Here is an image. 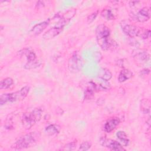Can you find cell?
<instances>
[{
  "label": "cell",
  "mask_w": 151,
  "mask_h": 151,
  "mask_svg": "<svg viewBox=\"0 0 151 151\" xmlns=\"http://www.w3.org/2000/svg\"><path fill=\"white\" fill-rule=\"evenodd\" d=\"M96 37L97 44L104 51L114 50L118 47L116 41L110 37V29L103 24L96 27Z\"/></svg>",
  "instance_id": "1"
},
{
  "label": "cell",
  "mask_w": 151,
  "mask_h": 151,
  "mask_svg": "<svg viewBox=\"0 0 151 151\" xmlns=\"http://www.w3.org/2000/svg\"><path fill=\"white\" fill-rule=\"evenodd\" d=\"M42 112V108L38 107L35 108L31 112L24 113L21 119V123L24 128L27 130L31 129L36 123L41 120Z\"/></svg>",
  "instance_id": "2"
},
{
  "label": "cell",
  "mask_w": 151,
  "mask_h": 151,
  "mask_svg": "<svg viewBox=\"0 0 151 151\" xmlns=\"http://www.w3.org/2000/svg\"><path fill=\"white\" fill-rule=\"evenodd\" d=\"M29 91V87L25 86L15 92L2 94L0 97V104L3 105L7 103L21 101L27 97Z\"/></svg>",
  "instance_id": "3"
},
{
  "label": "cell",
  "mask_w": 151,
  "mask_h": 151,
  "mask_svg": "<svg viewBox=\"0 0 151 151\" xmlns=\"http://www.w3.org/2000/svg\"><path fill=\"white\" fill-rule=\"evenodd\" d=\"M38 135L35 133H29L20 137L11 146L15 150L27 149L34 145L37 140Z\"/></svg>",
  "instance_id": "4"
},
{
  "label": "cell",
  "mask_w": 151,
  "mask_h": 151,
  "mask_svg": "<svg viewBox=\"0 0 151 151\" xmlns=\"http://www.w3.org/2000/svg\"><path fill=\"white\" fill-rule=\"evenodd\" d=\"M19 53H21L22 55H24L27 57V62L24 65V68L25 69H34L40 65L41 63V61L37 59L35 53L30 49L24 48L22 51H19Z\"/></svg>",
  "instance_id": "5"
},
{
  "label": "cell",
  "mask_w": 151,
  "mask_h": 151,
  "mask_svg": "<svg viewBox=\"0 0 151 151\" xmlns=\"http://www.w3.org/2000/svg\"><path fill=\"white\" fill-rule=\"evenodd\" d=\"M100 143L103 147H105L111 150L114 151H123L125 150V149L123 147L121 144L116 140L107 139L106 137H101L100 139Z\"/></svg>",
  "instance_id": "6"
},
{
  "label": "cell",
  "mask_w": 151,
  "mask_h": 151,
  "mask_svg": "<svg viewBox=\"0 0 151 151\" xmlns=\"http://www.w3.org/2000/svg\"><path fill=\"white\" fill-rule=\"evenodd\" d=\"M150 9L148 7H143L136 14L132 15L133 19L140 22H144L148 21L150 18Z\"/></svg>",
  "instance_id": "7"
},
{
  "label": "cell",
  "mask_w": 151,
  "mask_h": 151,
  "mask_svg": "<svg viewBox=\"0 0 151 151\" xmlns=\"http://www.w3.org/2000/svg\"><path fill=\"white\" fill-rule=\"evenodd\" d=\"M81 65V61L77 54L73 55L70 58L68 63V68L70 72L77 73L79 71Z\"/></svg>",
  "instance_id": "8"
},
{
  "label": "cell",
  "mask_w": 151,
  "mask_h": 151,
  "mask_svg": "<svg viewBox=\"0 0 151 151\" xmlns=\"http://www.w3.org/2000/svg\"><path fill=\"white\" fill-rule=\"evenodd\" d=\"M122 28L124 34L130 38L138 37L140 31V28L138 27L128 23L123 24V25H122Z\"/></svg>",
  "instance_id": "9"
},
{
  "label": "cell",
  "mask_w": 151,
  "mask_h": 151,
  "mask_svg": "<svg viewBox=\"0 0 151 151\" xmlns=\"http://www.w3.org/2000/svg\"><path fill=\"white\" fill-rule=\"evenodd\" d=\"M50 22V19H48V20L44 21L40 23H38L35 25L32 29L29 31V34L32 36H36L40 34L49 25Z\"/></svg>",
  "instance_id": "10"
},
{
  "label": "cell",
  "mask_w": 151,
  "mask_h": 151,
  "mask_svg": "<svg viewBox=\"0 0 151 151\" xmlns=\"http://www.w3.org/2000/svg\"><path fill=\"white\" fill-rule=\"evenodd\" d=\"M133 57L136 62L140 64L147 62L150 58L149 54L143 50H136V52H134Z\"/></svg>",
  "instance_id": "11"
},
{
  "label": "cell",
  "mask_w": 151,
  "mask_h": 151,
  "mask_svg": "<svg viewBox=\"0 0 151 151\" xmlns=\"http://www.w3.org/2000/svg\"><path fill=\"white\" fill-rule=\"evenodd\" d=\"M63 28L54 26L48 29L42 35V38L44 40H49L60 34L63 30Z\"/></svg>",
  "instance_id": "12"
},
{
  "label": "cell",
  "mask_w": 151,
  "mask_h": 151,
  "mask_svg": "<svg viewBox=\"0 0 151 151\" xmlns=\"http://www.w3.org/2000/svg\"><path fill=\"white\" fill-rule=\"evenodd\" d=\"M120 120L119 117H112L108 120L104 125V130L107 133H110L119 124Z\"/></svg>",
  "instance_id": "13"
},
{
  "label": "cell",
  "mask_w": 151,
  "mask_h": 151,
  "mask_svg": "<svg viewBox=\"0 0 151 151\" xmlns=\"http://www.w3.org/2000/svg\"><path fill=\"white\" fill-rule=\"evenodd\" d=\"M61 130L60 125L57 124H52L47 126L45 129V132L48 136H54L59 133Z\"/></svg>",
  "instance_id": "14"
},
{
  "label": "cell",
  "mask_w": 151,
  "mask_h": 151,
  "mask_svg": "<svg viewBox=\"0 0 151 151\" xmlns=\"http://www.w3.org/2000/svg\"><path fill=\"white\" fill-rule=\"evenodd\" d=\"M133 76V73L129 69L124 68L119 73L118 76V81L120 83H123L130 79Z\"/></svg>",
  "instance_id": "15"
},
{
  "label": "cell",
  "mask_w": 151,
  "mask_h": 151,
  "mask_svg": "<svg viewBox=\"0 0 151 151\" xmlns=\"http://www.w3.org/2000/svg\"><path fill=\"white\" fill-rule=\"evenodd\" d=\"M98 77L101 80L109 81L112 77V74L109 69L101 68L99 72Z\"/></svg>",
  "instance_id": "16"
},
{
  "label": "cell",
  "mask_w": 151,
  "mask_h": 151,
  "mask_svg": "<svg viewBox=\"0 0 151 151\" xmlns=\"http://www.w3.org/2000/svg\"><path fill=\"white\" fill-rule=\"evenodd\" d=\"M116 136L119 140V143L123 146H127L129 143V140L127 138L126 133L123 131H118L116 133Z\"/></svg>",
  "instance_id": "17"
},
{
  "label": "cell",
  "mask_w": 151,
  "mask_h": 151,
  "mask_svg": "<svg viewBox=\"0 0 151 151\" xmlns=\"http://www.w3.org/2000/svg\"><path fill=\"white\" fill-rule=\"evenodd\" d=\"M140 109L144 114H149L150 110V100L143 99L140 103Z\"/></svg>",
  "instance_id": "18"
},
{
  "label": "cell",
  "mask_w": 151,
  "mask_h": 151,
  "mask_svg": "<svg viewBox=\"0 0 151 151\" xmlns=\"http://www.w3.org/2000/svg\"><path fill=\"white\" fill-rule=\"evenodd\" d=\"M14 83L13 79L11 77H7L1 81L0 83V88L2 89H7L9 88Z\"/></svg>",
  "instance_id": "19"
},
{
  "label": "cell",
  "mask_w": 151,
  "mask_h": 151,
  "mask_svg": "<svg viewBox=\"0 0 151 151\" xmlns=\"http://www.w3.org/2000/svg\"><path fill=\"white\" fill-rule=\"evenodd\" d=\"M101 15L107 20H112L114 19V14L111 9L109 8L104 9L101 12Z\"/></svg>",
  "instance_id": "20"
},
{
  "label": "cell",
  "mask_w": 151,
  "mask_h": 151,
  "mask_svg": "<svg viewBox=\"0 0 151 151\" xmlns=\"http://www.w3.org/2000/svg\"><path fill=\"white\" fill-rule=\"evenodd\" d=\"M150 36V31L149 29H141L140 31L138 37H140L142 39H147Z\"/></svg>",
  "instance_id": "21"
},
{
  "label": "cell",
  "mask_w": 151,
  "mask_h": 151,
  "mask_svg": "<svg viewBox=\"0 0 151 151\" xmlns=\"http://www.w3.org/2000/svg\"><path fill=\"white\" fill-rule=\"evenodd\" d=\"M91 146V143L89 141H85L81 143L79 147V150L86 151L88 150Z\"/></svg>",
  "instance_id": "22"
},
{
  "label": "cell",
  "mask_w": 151,
  "mask_h": 151,
  "mask_svg": "<svg viewBox=\"0 0 151 151\" xmlns=\"http://www.w3.org/2000/svg\"><path fill=\"white\" fill-rule=\"evenodd\" d=\"M77 143L76 142H72L71 143L66 144L64 146H63V148L62 150H73L76 148Z\"/></svg>",
  "instance_id": "23"
},
{
  "label": "cell",
  "mask_w": 151,
  "mask_h": 151,
  "mask_svg": "<svg viewBox=\"0 0 151 151\" xmlns=\"http://www.w3.org/2000/svg\"><path fill=\"white\" fill-rule=\"evenodd\" d=\"M98 12H99V11H95V12L91 13V14H90L87 18V23L91 24V22H93L96 19V18L98 15Z\"/></svg>",
  "instance_id": "24"
}]
</instances>
